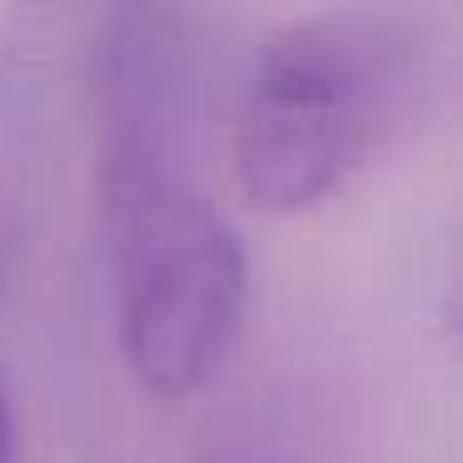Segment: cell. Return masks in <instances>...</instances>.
<instances>
[{
	"label": "cell",
	"mask_w": 463,
	"mask_h": 463,
	"mask_svg": "<svg viewBox=\"0 0 463 463\" xmlns=\"http://www.w3.org/2000/svg\"><path fill=\"white\" fill-rule=\"evenodd\" d=\"M0 463H15V393L0 369Z\"/></svg>",
	"instance_id": "cell-4"
},
{
	"label": "cell",
	"mask_w": 463,
	"mask_h": 463,
	"mask_svg": "<svg viewBox=\"0 0 463 463\" xmlns=\"http://www.w3.org/2000/svg\"><path fill=\"white\" fill-rule=\"evenodd\" d=\"M95 184L135 175H184L194 95L190 21L160 5H115L90 55Z\"/></svg>",
	"instance_id": "cell-3"
},
{
	"label": "cell",
	"mask_w": 463,
	"mask_h": 463,
	"mask_svg": "<svg viewBox=\"0 0 463 463\" xmlns=\"http://www.w3.org/2000/svg\"><path fill=\"white\" fill-rule=\"evenodd\" d=\"M443 45L383 5H334L264 35L230 120L234 190L260 214H304L429 115Z\"/></svg>",
	"instance_id": "cell-1"
},
{
	"label": "cell",
	"mask_w": 463,
	"mask_h": 463,
	"mask_svg": "<svg viewBox=\"0 0 463 463\" xmlns=\"http://www.w3.org/2000/svg\"><path fill=\"white\" fill-rule=\"evenodd\" d=\"M130 379L160 403L204 393L230 364L250 304V260L190 175L95 184Z\"/></svg>",
	"instance_id": "cell-2"
}]
</instances>
